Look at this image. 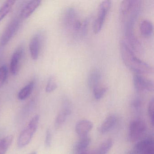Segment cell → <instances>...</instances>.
<instances>
[{
  "label": "cell",
  "instance_id": "obj_1",
  "mask_svg": "<svg viewBox=\"0 0 154 154\" xmlns=\"http://www.w3.org/2000/svg\"><path fill=\"white\" fill-rule=\"evenodd\" d=\"M120 50L124 64L130 70L138 74L153 73V67L137 57L135 53L123 39L120 42Z\"/></svg>",
  "mask_w": 154,
  "mask_h": 154
},
{
  "label": "cell",
  "instance_id": "obj_2",
  "mask_svg": "<svg viewBox=\"0 0 154 154\" xmlns=\"http://www.w3.org/2000/svg\"><path fill=\"white\" fill-rule=\"evenodd\" d=\"M39 116H34L29 122L27 126L20 133L17 140V146L19 148H23L27 146L37 130L39 123Z\"/></svg>",
  "mask_w": 154,
  "mask_h": 154
},
{
  "label": "cell",
  "instance_id": "obj_3",
  "mask_svg": "<svg viewBox=\"0 0 154 154\" xmlns=\"http://www.w3.org/2000/svg\"><path fill=\"white\" fill-rule=\"evenodd\" d=\"M111 1L106 0L102 2L99 5L97 17L93 24L94 32L95 34L99 33L102 28L106 16L109 10Z\"/></svg>",
  "mask_w": 154,
  "mask_h": 154
},
{
  "label": "cell",
  "instance_id": "obj_4",
  "mask_svg": "<svg viewBox=\"0 0 154 154\" xmlns=\"http://www.w3.org/2000/svg\"><path fill=\"white\" fill-rule=\"evenodd\" d=\"M146 123L140 119H135L131 122L129 130L128 139L131 142L138 140L146 131Z\"/></svg>",
  "mask_w": 154,
  "mask_h": 154
},
{
  "label": "cell",
  "instance_id": "obj_5",
  "mask_svg": "<svg viewBox=\"0 0 154 154\" xmlns=\"http://www.w3.org/2000/svg\"><path fill=\"white\" fill-rule=\"evenodd\" d=\"M20 25V20L16 18L10 22L8 25L4 29L2 36L1 43L2 46H5L8 44L17 32Z\"/></svg>",
  "mask_w": 154,
  "mask_h": 154
},
{
  "label": "cell",
  "instance_id": "obj_6",
  "mask_svg": "<svg viewBox=\"0 0 154 154\" xmlns=\"http://www.w3.org/2000/svg\"><path fill=\"white\" fill-rule=\"evenodd\" d=\"M133 82L135 89L139 92L152 91L154 90V82L152 80L136 74L133 76Z\"/></svg>",
  "mask_w": 154,
  "mask_h": 154
},
{
  "label": "cell",
  "instance_id": "obj_7",
  "mask_svg": "<svg viewBox=\"0 0 154 154\" xmlns=\"http://www.w3.org/2000/svg\"><path fill=\"white\" fill-rule=\"evenodd\" d=\"M79 19L78 12L72 7L67 8L64 12L63 23L65 29L69 32H72L75 23Z\"/></svg>",
  "mask_w": 154,
  "mask_h": 154
},
{
  "label": "cell",
  "instance_id": "obj_8",
  "mask_svg": "<svg viewBox=\"0 0 154 154\" xmlns=\"http://www.w3.org/2000/svg\"><path fill=\"white\" fill-rule=\"evenodd\" d=\"M93 128L91 122L87 119H82L77 122L75 124V131L80 137L88 136V134Z\"/></svg>",
  "mask_w": 154,
  "mask_h": 154
},
{
  "label": "cell",
  "instance_id": "obj_9",
  "mask_svg": "<svg viewBox=\"0 0 154 154\" xmlns=\"http://www.w3.org/2000/svg\"><path fill=\"white\" fill-rule=\"evenodd\" d=\"M24 54V50L22 48H18L14 52L12 55L11 60L10 70L11 73L13 75H17L18 72L19 67L20 63V60H21Z\"/></svg>",
  "mask_w": 154,
  "mask_h": 154
},
{
  "label": "cell",
  "instance_id": "obj_10",
  "mask_svg": "<svg viewBox=\"0 0 154 154\" xmlns=\"http://www.w3.org/2000/svg\"><path fill=\"white\" fill-rule=\"evenodd\" d=\"M154 145V140L151 138H147L138 142L132 149L126 151L125 154H141L149 146Z\"/></svg>",
  "mask_w": 154,
  "mask_h": 154
},
{
  "label": "cell",
  "instance_id": "obj_11",
  "mask_svg": "<svg viewBox=\"0 0 154 154\" xmlns=\"http://www.w3.org/2000/svg\"><path fill=\"white\" fill-rule=\"evenodd\" d=\"M41 1L35 0L29 2L22 8L20 12V17L26 19L29 17L41 4Z\"/></svg>",
  "mask_w": 154,
  "mask_h": 154
},
{
  "label": "cell",
  "instance_id": "obj_12",
  "mask_svg": "<svg viewBox=\"0 0 154 154\" xmlns=\"http://www.w3.org/2000/svg\"><path fill=\"white\" fill-rule=\"evenodd\" d=\"M39 35H35L32 37L29 44V49L32 59L37 60L40 51V40Z\"/></svg>",
  "mask_w": 154,
  "mask_h": 154
},
{
  "label": "cell",
  "instance_id": "obj_13",
  "mask_svg": "<svg viewBox=\"0 0 154 154\" xmlns=\"http://www.w3.org/2000/svg\"><path fill=\"white\" fill-rule=\"evenodd\" d=\"M118 119L114 114L108 116L103 122L99 128V132L101 134H105L109 131L116 125Z\"/></svg>",
  "mask_w": 154,
  "mask_h": 154
},
{
  "label": "cell",
  "instance_id": "obj_14",
  "mask_svg": "<svg viewBox=\"0 0 154 154\" xmlns=\"http://www.w3.org/2000/svg\"><path fill=\"white\" fill-rule=\"evenodd\" d=\"M101 76V73L98 69H94L90 73L88 77L87 83L90 89L93 91L95 88L100 86Z\"/></svg>",
  "mask_w": 154,
  "mask_h": 154
},
{
  "label": "cell",
  "instance_id": "obj_15",
  "mask_svg": "<svg viewBox=\"0 0 154 154\" xmlns=\"http://www.w3.org/2000/svg\"><path fill=\"white\" fill-rule=\"evenodd\" d=\"M91 139L88 136L80 138V139L75 143L73 147L74 154H79L86 150L87 147L91 143Z\"/></svg>",
  "mask_w": 154,
  "mask_h": 154
},
{
  "label": "cell",
  "instance_id": "obj_16",
  "mask_svg": "<svg viewBox=\"0 0 154 154\" xmlns=\"http://www.w3.org/2000/svg\"><path fill=\"white\" fill-rule=\"evenodd\" d=\"M71 111L68 105H65L64 107L59 112L56 118L55 125L56 128H58L63 124L66 120L67 116L71 113Z\"/></svg>",
  "mask_w": 154,
  "mask_h": 154
},
{
  "label": "cell",
  "instance_id": "obj_17",
  "mask_svg": "<svg viewBox=\"0 0 154 154\" xmlns=\"http://www.w3.org/2000/svg\"><path fill=\"white\" fill-rule=\"evenodd\" d=\"M140 32L143 36H149L153 33V23L149 20H144L140 23Z\"/></svg>",
  "mask_w": 154,
  "mask_h": 154
},
{
  "label": "cell",
  "instance_id": "obj_18",
  "mask_svg": "<svg viewBox=\"0 0 154 154\" xmlns=\"http://www.w3.org/2000/svg\"><path fill=\"white\" fill-rule=\"evenodd\" d=\"M35 85V82H31L23 87L18 94V98L19 100H24L28 98L34 90Z\"/></svg>",
  "mask_w": 154,
  "mask_h": 154
},
{
  "label": "cell",
  "instance_id": "obj_19",
  "mask_svg": "<svg viewBox=\"0 0 154 154\" xmlns=\"http://www.w3.org/2000/svg\"><path fill=\"white\" fill-rule=\"evenodd\" d=\"M16 2L8 0L5 2L0 8V22H1L5 17L11 12Z\"/></svg>",
  "mask_w": 154,
  "mask_h": 154
},
{
  "label": "cell",
  "instance_id": "obj_20",
  "mask_svg": "<svg viewBox=\"0 0 154 154\" xmlns=\"http://www.w3.org/2000/svg\"><path fill=\"white\" fill-rule=\"evenodd\" d=\"M13 136L9 135L0 140V154H6L12 144Z\"/></svg>",
  "mask_w": 154,
  "mask_h": 154
},
{
  "label": "cell",
  "instance_id": "obj_21",
  "mask_svg": "<svg viewBox=\"0 0 154 154\" xmlns=\"http://www.w3.org/2000/svg\"><path fill=\"white\" fill-rule=\"evenodd\" d=\"M113 141L110 139L104 140L95 150V154H107L112 147Z\"/></svg>",
  "mask_w": 154,
  "mask_h": 154
},
{
  "label": "cell",
  "instance_id": "obj_22",
  "mask_svg": "<svg viewBox=\"0 0 154 154\" xmlns=\"http://www.w3.org/2000/svg\"><path fill=\"white\" fill-rule=\"evenodd\" d=\"M57 87L56 78L54 76H50L46 86L45 91L47 93H51L54 91Z\"/></svg>",
  "mask_w": 154,
  "mask_h": 154
},
{
  "label": "cell",
  "instance_id": "obj_23",
  "mask_svg": "<svg viewBox=\"0 0 154 154\" xmlns=\"http://www.w3.org/2000/svg\"><path fill=\"white\" fill-rule=\"evenodd\" d=\"M8 76V68L6 65L0 67V88L4 85Z\"/></svg>",
  "mask_w": 154,
  "mask_h": 154
},
{
  "label": "cell",
  "instance_id": "obj_24",
  "mask_svg": "<svg viewBox=\"0 0 154 154\" xmlns=\"http://www.w3.org/2000/svg\"><path fill=\"white\" fill-rule=\"evenodd\" d=\"M107 87L103 86H99L93 91L94 98L96 100H100L107 92Z\"/></svg>",
  "mask_w": 154,
  "mask_h": 154
},
{
  "label": "cell",
  "instance_id": "obj_25",
  "mask_svg": "<svg viewBox=\"0 0 154 154\" xmlns=\"http://www.w3.org/2000/svg\"><path fill=\"white\" fill-rule=\"evenodd\" d=\"M154 98H152L149 100V103L148 112L149 116L150 119V122L152 125H154Z\"/></svg>",
  "mask_w": 154,
  "mask_h": 154
},
{
  "label": "cell",
  "instance_id": "obj_26",
  "mask_svg": "<svg viewBox=\"0 0 154 154\" xmlns=\"http://www.w3.org/2000/svg\"><path fill=\"white\" fill-rule=\"evenodd\" d=\"M52 140V133L50 130L48 129L46 132L45 140V145L47 148H49L51 146Z\"/></svg>",
  "mask_w": 154,
  "mask_h": 154
},
{
  "label": "cell",
  "instance_id": "obj_27",
  "mask_svg": "<svg viewBox=\"0 0 154 154\" xmlns=\"http://www.w3.org/2000/svg\"><path fill=\"white\" fill-rule=\"evenodd\" d=\"M132 105L133 107L135 109L139 108L141 105V101L140 100V99H138V98L135 99L132 101Z\"/></svg>",
  "mask_w": 154,
  "mask_h": 154
},
{
  "label": "cell",
  "instance_id": "obj_28",
  "mask_svg": "<svg viewBox=\"0 0 154 154\" xmlns=\"http://www.w3.org/2000/svg\"><path fill=\"white\" fill-rule=\"evenodd\" d=\"M141 154H154V145L147 148Z\"/></svg>",
  "mask_w": 154,
  "mask_h": 154
},
{
  "label": "cell",
  "instance_id": "obj_29",
  "mask_svg": "<svg viewBox=\"0 0 154 154\" xmlns=\"http://www.w3.org/2000/svg\"><path fill=\"white\" fill-rule=\"evenodd\" d=\"M79 154H88V151L87 150H85V151H83L82 153H80Z\"/></svg>",
  "mask_w": 154,
  "mask_h": 154
},
{
  "label": "cell",
  "instance_id": "obj_30",
  "mask_svg": "<svg viewBox=\"0 0 154 154\" xmlns=\"http://www.w3.org/2000/svg\"><path fill=\"white\" fill-rule=\"evenodd\" d=\"M29 154H37V153L36 152H32L31 153H29Z\"/></svg>",
  "mask_w": 154,
  "mask_h": 154
},
{
  "label": "cell",
  "instance_id": "obj_31",
  "mask_svg": "<svg viewBox=\"0 0 154 154\" xmlns=\"http://www.w3.org/2000/svg\"><path fill=\"white\" fill-rule=\"evenodd\" d=\"M91 154H95V150H94L93 151H92V152Z\"/></svg>",
  "mask_w": 154,
  "mask_h": 154
}]
</instances>
